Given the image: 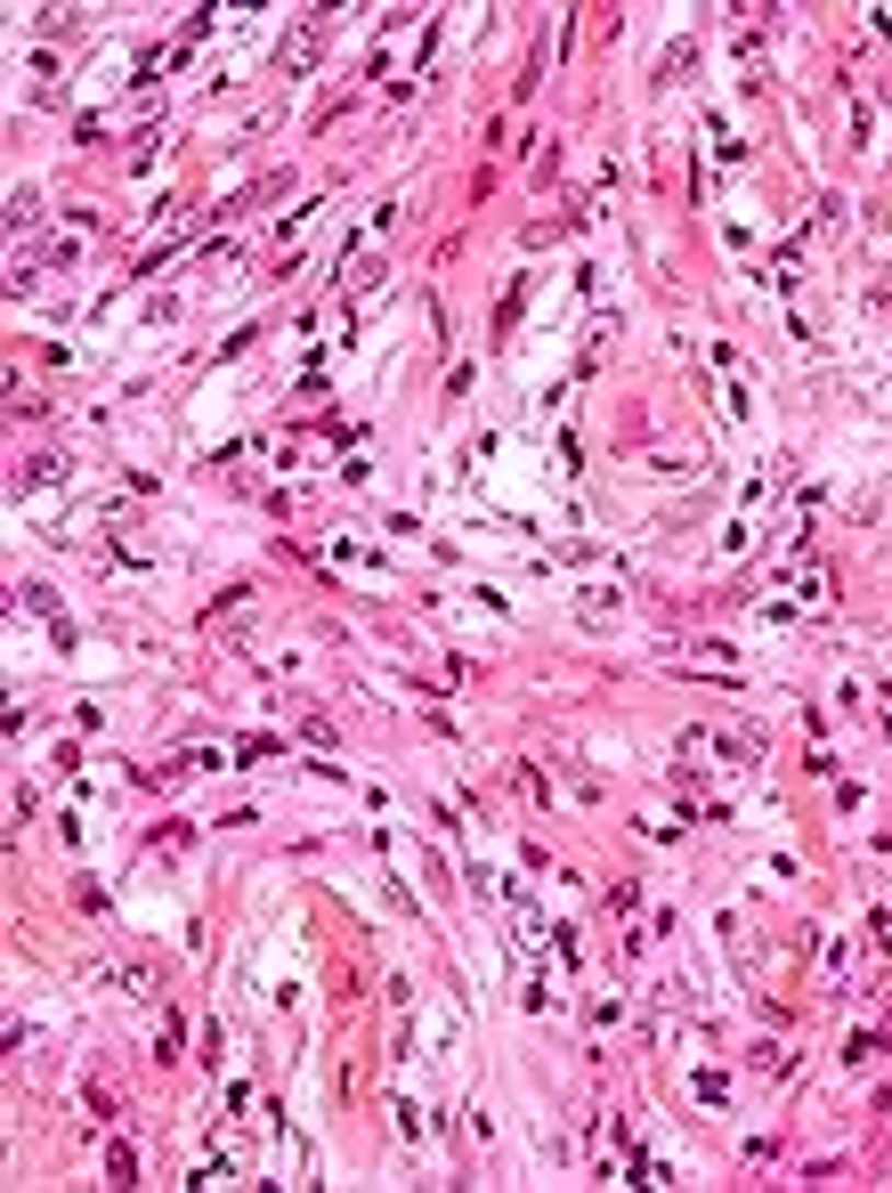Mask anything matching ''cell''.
Wrapping results in <instances>:
<instances>
[{"mask_svg": "<svg viewBox=\"0 0 892 1193\" xmlns=\"http://www.w3.org/2000/svg\"><path fill=\"white\" fill-rule=\"evenodd\" d=\"M106 982L122 990V999H155V990H162V966H155V958H122V966H106Z\"/></svg>", "mask_w": 892, "mask_h": 1193, "instance_id": "cell-1", "label": "cell"}, {"mask_svg": "<svg viewBox=\"0 0 892 1193\" xmlns=\"http://www.w3.org/2000/svg\"><path fill=\"white\" fill-rule=\"evenodd\" d=\"M41 479H49V488H57V479H66V463H57V455H33V463H25V479H16V488H25V496H33V488H41Z\"/></svg>", "mask_w": 892, "mask_h": 1193, "instance_id": "cell-2", "label": "cell"}, {"mask_svg": "<svg viewBox=\"0 0 892 1193\" xmlns=\"http://www.w3.org/2000/svg\"><path fill=\"white\" fill-rule=\"evenodd\" d=\"M106 1169H114V1185H130V1178H138V1152H130V1145H114V1152H106Z\"/></svg>", "mask_w": 892, "mask_h": 1193, "instance_id": "cell-3", "label": "cell"}]
</instances>
